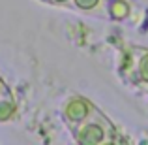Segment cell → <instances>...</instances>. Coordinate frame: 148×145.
Masks as SVG:
<instances>
[{
  "instance_id": "6da1fadb",
  "label": "cell",
  "mask_w": 148,
  "mask_h": 145,
  "mask_svg": "<svg viewBox=\"0 0 148 145\" xmlns=\"http://www.w3.org/2000/svg\"><path fill=\"white\" fill-rule=\"evenodd\" d=\"M71 134L77 143H114L120 139L114 124L98 108L86 119L75 124L71 128Z\"/></svg>"
},
{
  "instance_id": "7a4b0ae2",
  "label": "cell",
  "mask_w": 148,
  "mask_h": 145,
  "mask_svg": "<svg viewBox=\"0 0 148 145\" xmlns=\"http://www.w3.org/2000/svg\"><path fill=\"white\" fill-rule=\"evenodd\" d=\"M94 109H96V105L92 104L90 100H86V98H83V96H69L68 100L62 104L60 113H62L64 123L68 124L69 128H73L83 119H86Z\"/></svg>"
},
{
  "instance_id": "3957f363",
  "label": "cell",
  "mask_w": 148,
  "mask_h": 145,
  "mask_svg": "<svg viewBox=\"0 0 148 145\" xmlns=\"http://www.w3.org/2000/svg\"><path fill=\"white\" fill-rule=\"evenodd\" d=\"M130 60V81L135 87L148 91V49H131Z\"/></svg>"
},
{
  "instance_id": "52a82bcc",
  "label": "cell",
  "mask_w": 148,
  "mask_h": 145,
  "mask_svg": "<svg viewBox=\"0 0 148 145\" xmlns=\"http://www.w3.org/2000/svg\"><path fill=\"white\" fill-rule=\"evenodd\" d=\"M6 89H8V85L4 83V81H2V77H0V94H2V92L6 91Z\"/></svg>"
},
{
  "instance_id": "5b68a950",
  "label": "cell",
  "mask_w": 148,
  "mask_h": 145,
  "mask_svg": "<svg viewBox=\"0 0 148 145\" xmlns=\"http://www.w3.org/2000/svg\"><path fill=\"white\" fill-rule=\"evenodd\" d=\"M71 10H79L92 15H101L107 10V0H71Z\"/></svg>"
},
{
  "instance_id": "277c9868",
  "label": "cell",
  "mask_w": 148,
  "mask_h": 145,
  "mask_svg": "<svg viewBox=\"0 0 148 145\" xmlns=\"http://www.w3.org/2000/svg\"><path fill=\"white\" fill-rule=\"evenodd\" d=\"M19 111V105L17 100H15L13 92L10 91V87L0 94V123H8V121L15 119Z\"/></svg>"
},
{
  "instance_id": "8992f818",
  "label": "cell",
  "mask_w": 148,
  "mask_h": 145,
  "mask_svg": "<svg viewBox=\"0 0 148 145\" xmlns=\"http://www.w3.org/2000/svg\"><path fill=\"white\" fill-rule=\"evenodd\" d=\"M41 2H47V4H53V6H60V8L71 10V0H41Z\"/></svg>"
}]
</instances>
